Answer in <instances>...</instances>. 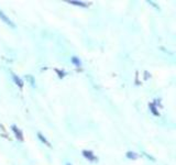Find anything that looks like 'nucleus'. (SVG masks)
<instances>
[{
    "label": "nucleus",
    "mask_w": 176,
    "mask_h": 165,
    "mask_svg": "<svg viewBox=\"0 0 176 165\" xmlns=\"http://www.w3.org/2000/svg\"><path fill=\"white\" fill-rule=\"evenodd\" d=\"M0 17H1V18L3 19L5 21H6V23L10 24V25H12V27H13V24L11 23V21H10L9 19H7V17H6V16H5V14H3V12H2V11H0Z\"/></svg>",
    "instance_id": "1"
},
{
    "label": "nucleus",
    "mask_w": 176,
    "mask_h": 165,
    "mask_svg": "<svg viewBox=\"0 0 176 165\" xmlns=\"http://www.w3.org/2000/svg\"><path fill=\"white\" fill-rule=\"evenodd\" d=\"M13 77H14V79H16V82H19V85H20V86H22V82H21V80H20L19 78H17V77H16V76H13Z\"/></svg>",
    "instance_id": "2"
}]
</instances>
